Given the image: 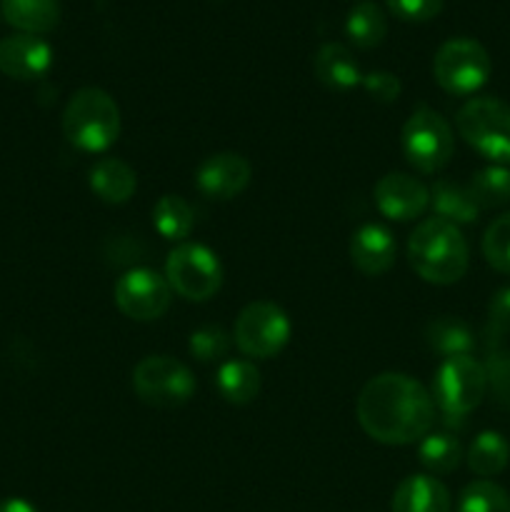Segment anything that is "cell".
<instances>
[{
	"mask_svg": "<svg viewBox=\"0 0 510 512\" xmlns=\"http://www.w3.org/2000/svg\"><path fill=\"white\" fill-rule=\"evenodd\" d=\"M358 423L383 445H410L423 440L435 423L433 395L405 373L375 375L355 403Z\"/></svg>",
	"mask_w": 510,
	"mask_h": 512,
	"instance_id": "6da1fadb",
	"label": "cell"
},
{
	"mask_svg": "<svg viewBox=\"0 0 510 512\" xmlns=\"http://www.w3.org/2000/svg\"><path fill=\"white\" fill-rule=\"evenodd\" d=\"M408 258L415 273L433 285H453L465 275L470 263L468 243L458 225L428 218L410 233Z\"/></svg>",
	"mask_w": 510,
	"mask_h": 512,
	"instance_id": "7a4b0ae2",
	"label": "cell"
},
{
	"mask_svg": "<svg viewBox=\"0 0 510 512\" xmlns=\"http://www.w3.org/2000/svg\"><path fill=\"white\" fill-rule=\"evenodd\" d=\"M63 135L83 153H103L120 135V108L100 88H80L63 110Z\"/></svg>",
	"mask_w": 510,
	"mask_h": 512,
	"instance_id": "3957f363",
	"label": "cell"
},
{
	"mask_svg": "<svg viewBox=\"0 0 510 512\" xmlns=\"http://www.w3.org/2000/svg\"><path fill=\"white\" fill-rule=\"evenodd\" d=\"M455 125L465 143L495 165H510V105L498 98H473L458 110Z\"/></svg>",
	"mask_w": 510,
	"mask_h": 512,
	"instance_id": "277c9868",
	"label": "cell"
},
{
	"mask_svg": "<svg viewBox=\"0 0 510 512\" xmlns=\"http://www.w3.org/2000/svg\"><path fill=\"white\" fill-rule=\"evenodd\" d=\"M485 390L488 378L483 363L473 355H458L440 363L433 378V403L448 420H460L478 408Z\"/></svg>",
	"mask_w": 510,
	"mask_h": 512,
	"instance_id": "5b68a950",
	"label": "cell"
},
{
	"mask_svg": "<svg viewBox=\"0 0 510 512\" xmlns=\"http://www.w3.org/2000/svg\"><path fill=\"white\" fill-rule=\"evenodd\" d=\"M490 55L478 40L453 38L445 40L433 58L435 83L455 98L473 95L490 78Z\"/></svg>",
	"mask_w": 510,
	"mask_h": 512,
	"instance_id": "8992f818",
	"label": "cell"
},
{
	"mask_svg": "<svg viewBox=\"0 0 510 512\" xmlns=\"http://www.w3.org/2000/svg\"><path fill=\"white\" fill-rule=\"evenodd\" d=\"M400 145L408 163L420 173H438L450 163L455 150L453 130L448 120L433 108L420 105L400 133Z\"/></svg>",
	"mask_w": 510,
	"mask_h": 512,
	"instance_id": "52a82bcc",
	"label": "cell"
},
{
	"mask_svg": "<svg viewBox=\"0 0 510 512\" xmlns=\"http://www.w3.org/2000/svg\"><path fill=\"white\" fill-rule=\"evenodd\" d=\"M165 280L180 298L203 303L223 285V265L218 255L200 243H180L170 250L165 263Z\"/></svg>",
	"mask_w": 510,
	"mask_h": 512,
	"instance_id": "ba28073f",
	"label": "cell"
},
{
	"mask_svg": "<svg viewBox=\"0 0 510 512\" xmlns=\"http://www.w3.org/2000/svg\"><path fill=\"white\" fill-rule=\"evenodd\" d=\"M133 390L145 405L173 410L195 393V378L188 365L168 355H148L133 370Z\"/></svg>",
	"mask_w": 510,
	"mask_h": 512,
	"instance_id": "9c48e42d",
	"label": "cell"
},
{
	"mask_svg": "<svg viewBox=\"0 0 510 512\" xmlns=\"http://www.w3.org/2000/svg\"><path fill=\"white\" fill-rule=\"evenodd\" d=\"M233 338L240 353L248 358H275L290 340V320L283 308L270 300H255L235 318Z\"/></svg>",
	"mask_w": 510,
	"mask_h": 512,
	"instance_id": "30bf717a",
	"label": "cell"
},
{
	"mask_svg": "<svg viewBox=\"0 0 510 512\" xmlns=\"http://www.w3.org/2000/svg\"><path fill=\"white\" fill-rule=\"evenodd\" d=\"M115 305L120 313L138 323H150L168 313L173 288L160 273L150 268H133L115 283Z\"/></svg>",
	"mask_w": 510,
	"mask_h": 512,
	"instance_id": "8fae6325",
	"label": "cell"
},
{
	"mask_svg": "<svg viewBox=\"0 0 510 512\" xmlns=\"http://www.w3.org/2000/svg\"><path fill=\"white\" fill-rule=\"evenodd\" d=\"M375 205L380 213L398 223L420 218L430 205V190L408 173H388L375 183Z\"/></svg>",
	"mask_w": 510,
	"mask_h": 512,
	"instance_id": "7c38bea8",
	"label": "cell"
},
{
	"mask_svg": "<svg viewBox=\"0 0 510 512\" xmlns=\"http://www.w3.org/2000/svg\"><path fill=\"white\" fill-rule=\"evenodd\" d=\"M253 178V168L238 153L208 155L195 170V185L210 200H233Z\"/></svg>",
	"mask_w": 510,
	"mask_h": 512,
	"instance_id": "4fadbf2b",
	"label": "cell"
},
{
	"mask_svg": "<svg viewBox=\"0 0 510 512\" xmlns=\"http://www.w3.org/2000/svg\"><path fill=\"white\" fill-rule=\"evenodd\" d=\"M53 65V50L40 35L15 33L0 40V73L13 80H38Z\"/></svg>",
	"mask_w": 510,
	"mask_h": 512,
	"instance_id": "5bb4252c",
	"label": "cell"
},
{
	"mask_svg": "<svg viewBox=\"0 0 510 512\" xmlns=\"http://www.w3.org/2000/svg\"><path fill=\"white\" fill-rule=\"evenodd\" d=\"M395 255H398V243L383 225L368 223L355 230L350 238V260L368 278L388 273L395 263Z\"/></svg>",
	"mask_w": 510,
	"mask_h": 512,
	"instance_id": "9a60e30c",
	"label": "cell"
},
{
	"mask_svg": "<svg viewBox=\"0 0 510 512\" xmlns=\"http://www.w3.org/2000/svg\"><path fill=\"white\" fill-rule=\"evenodd\" d=\"M393 512H450L453 500H450L448 488L433 475H410L395 488L393 500H390Z\"/></svg>",
	"mask_w": 510,
	"mask_h": 512,
	"instance_id": "2e32d148",
	"label": "cell"
},
{
	"mask_svg": "<svg viewBox=\"0 0 510 512\" xmlns=\"http://www.w3.org/2000/svg\"><path fill=\"white\" fill-rule=\"evenodd\" d=\"M313 70L315 78L330 90H350L363 83L358 60L343 43L320 45L313 55Z\"/></svg>",
	"mask_w": 510,
	"mask_h": 512,
	"instance_id": "e0dca14e",
	"label": "cell"
},
{
	"mask_svg": "<svg viewBox=\"0 0 510 512\" xmlns=\"http://www.w3.org/2000/svg\"><path fill=\"white\" fill-rule=\"evenodd\" d=\"M88 183H90V190H93L103 203H110V205L128 203V200L133 198L135 188H138L135 170L120 158L98 160V163L90 168Z\"/></svg>",
	"mask_w": 510,
	"mask_h": 512,
	"instance_id": "ac0fdd59",
	"label": "cell"
},
{
	"mask_svg": "<svg viewBox=\"0 0 510 512\" xmlns=\"http://www.w3.org/2000/svg\"><path fill=\"white\" fill-rule=\"evenodd\" d=\"M0 10L20 33L43 35L60 23L58 0H0Z\"/></svg>",
	"mask_w": 510,
	"mask_h": 512,
	"instance_id": "d6986e66",
	"label": "cell"
},
{
	"mask_svg": "<svg viewBox=\"0 0 510 512\" xmlns=\"http://www.w3.org/2000/svg\"><path fill=\"white\" fill-rule=\"evenodd\" d=\"M430 205H433L435 218L448 220L453 225L475 223L480 213L470 190L465 185H458L445 178L435 180V185L430 188Z\"/></svg>",
	"mask_w": 510,
	"mask_h": 512,
	"instance_id": "ffe728a7",
	"label": "cell"
},
{
	"mask_svg": "<svg viewBox=\"0 0 510 512\" xmlns=\"http://www.w3.org/2000/svg\"><path fill=\"white\" fill-rule=\"evenodd\" d=\"M215 388L230 405H248L260 393V373L248 360H225L215 375Z\"/></svg>",
	"mask_w": 510,
	"mask_h": 512,
	"instance_id": "44dd1931",
	"label": "cell"
},
{
	"mask_svg": "<svg viewBox=\"0 0 510 512\" xmlns=\"http://www.w3.org/2000/svg\"><path fill=\"white\" fill-rule=\"evenodd\" d=\"M425 343H428V348L435 355L448 360L458 358V355H470L475 338L473 330L463 320L443 315V318H435L428 323V328H425Z\"/></svg>",
	"mask_w": 510,
	"mask_h": 512,
	"instance_id": "7402d4cb",
	"label": "cell"
},
{
	"mask_svg": "<svg viewBox=\"0 0 510 512\" xmlns=\"http://www.w3.org/2000/svg\"><path fill=\"white\" fill-rule=\"evenodd\" d=\"M345 35H348V40L355 48L370 50L383 43L385 35H388V18L380 10V5L365 0V3H358L348 13Z\"/></svg>",
	"mask_w": 510,
	"mask_h": 512,
	"instance_id": "603a6c76",
	"label": "cell"
},
{
	"mask_svg": "<svg viewBox=\"0 0 510 512\" xmlns=\"http://www.w3.org/2000/svg\"><path fill=\"white\" fill-rule=\"evenodd\" d=\"M510 460V445L495 430H485L470 443L468 448V468L483 480L495 478L505 470Z\"/></svg>",
	"mask_w": 510,
	"mask_h": 512,
	"instance_id": "cb8c5ba5",
	"label": "cell"
},
{
	"mask_svg": "<svg viewBox=\"0 0 510 512\" xmlns=\"http://www.w3.org/2000/svg\"><path fill=\"white\" fill-rule=\"evenodd\" d=\"M153 225L165 240L183 243L195 225L193 208L180 195H163L153 208Z\"/></svg>",
	"mask_w": 510,
	"mask_h": 512,
	"instance_id": "d4e9b609",
	"label": "cell"
},
{
	"mask_svg": "<svg viewBox=\"0 0 510 512\" xmlns=\"http://www.w3.org/2000/svg\"><path fill=\"white\" fill-rule=\"evenodd\" d=\"M418 458L425 470L433 475H448L453 473L463 458V448H460L458 438L450 433H428L418 445Z\"/></svg>",
	"mask_w": 510,
	"mask_h": 512,
	"instance_id": "484cf974",
	"label": "cell"
},
{
	"mask_svg": "<svg viewBox=\"0 0 510 512\" xmlns=\"http://www.w3.org/2000/svg\"><path fill=\"white\" fill-rule=\"evenodd\" d=\"M470 195L478 208H503L510 203V168L508 165H490L478 170L468 185Z\"/></svg>",
	"mask_w": 510,
	"mask_h": 512,
	"instance_id": "4316f807",
	"label": "cell"
},
{
	"mask_svg": "<svg viewBox=\"0 0 510 512\" xmlns=\"http://www.w3.org/2000/svg\"><path fill=\"white\" fill-rule=\"evenodd\" d=\"M458 512H510V495L490 480H473L460 493Z\"/></svg>",
	"mask_w": 510,
	"mask_h": 512,
	"instance_id": "83f0119b",
	"label": "cell"
},
{
	"mask_svg": "<svg viewBox=\"0 0 510 512\" xmlns=\"http://www.w3.org/2000/svg\"><path fill=\"white\" fill-rule=\"evenodd\" d=\"M483 255L490 268L510 273V213L500 215L483 235Z\"/></svg>",
	"mask_w": 510,
	"mask_h": 512,
	"instance_id": "f1b7e54d",
	"label": "cell"
},
{
	"mask_svg": "<svg viewBox=\"0 0 510 512\" xmlns=\"http://www.w3.org/2000/svg\"><path fill=\"white\" fill-rule=\"evenodd\" d=\"M188 350L200 363H213V360H220L228 355L230 338L218 325H205V328H198L190 335Z\"/></svg>",
	"mask_w": 510,
	"mask_h": 512,
	"instance_id": "f546056e",
	"label": "cell"
},
{
	"mask_svg": "<svg viewBox=\"0 0 510 512\" xmlns=\"http://www.w3.org/2000/svg\"><path fill=\"white\" fill-rule=\"evenodd\" d=\"M485 368V378H488V388L493 390L495 398L500 403H508L510 398V353L505 350H490L488 363Z\"/></svg>",
	"mask_w": 510,
	"mask_h": 512,
	"instance_id": "4dcf8cb0",
	"label": "cell"
},
{
	"mask_svg": "<svg viewBox=\"0 0 510 512\" xmlns=\"http://www.w3.org/2000/svg\"><path fill=\"white\" fill-rule=\"evenodd\" d=\"M485 333H488L490 345H495L500 338L510 335V285L508 288H500L490 298L488 328H485Z\"/></svg>",
	"mask_w": 510,
	"mask_h": 512,
	"instance_id": "1f68e13d",
	"label": "cell"
},
{
	"mask_svg": "<svg viewBox=\"0 0 510 512\" xmlns=\"http://www.w3.org/2000/svg\"><path fill=\"white\" fill-rule=\"evenodd\" d=\"M385 3L390 13L405 23H428L443 10V0H385Z\"/></svg>",
	"mask_w": 510,
	"mask_h": 512,
	"instance_id": "d6a6232c",
	"label": "cell"
},
{
	"mask_svg": "<svg viewBox=\"0 0 510 512\" xmlns=\"http://www.w3.org/2000/svg\"><path fill=\"white\" fill-rule=\"evenodd\" d=\"M360 85L378 103H393V100L400 98V90H403L398 75L388 73V70H375V73L363 75V83Z\"/></svg>",
	"mask_w": 510,
	"mask_h": 512,
	"instance_id": "836d02e7",
	"label": "cell"
},
{
	"mask_svg": "<svg viewBox=\"0 0 510 512\" xmlns=\"http://www.w3.org/2000/svg\"><path fill=\"white\" fill-rule=\"evenodd\" d=\"M0 512H38V508L23 498H5L0 500Z\"/></svg>",
	"mask_w": 510,
	"mask_h": 512,
	"instance_id": "e575fe53",
	"label": "cell"
},
{
	"mask_svg": "<svg viewBox=\"0 0 510 512\" xmlns=\"http://www.w3.org/2000/svg\"><path fill=\"white\" fill-rule=\"evenodd\" d=\"M508 408H510V398H508Z\"/></svg>",
	"mask_w": 510,
	"mask_h": 512,
	"instance_id": "d590c367",
	"label": "cell"
}]
</instances>
